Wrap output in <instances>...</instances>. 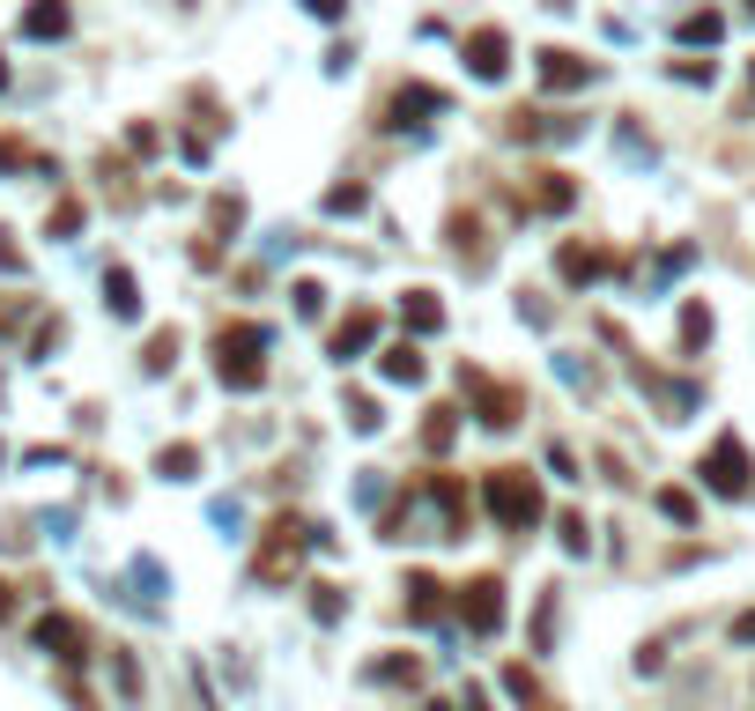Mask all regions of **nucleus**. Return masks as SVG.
I'll list each match as a JSON object with an SVG mask.
<instances>
[{"instance_id":"obj_1","label":"nucleus","mask_w":755,"mask_h":711,"mask_svg":"<svg viewBox=\"0 0 755 711\" xmlns=\"http://www.w3.org/2000/svg\"><path fill=\"white\" fill-rule=\"evenodd\" d=\"M259 348H267V334H259V327H222V334H215V371H222V385L252 393V385L267 378Z\"/></svg>"},{"instance_id":"obj_25","label":"nucleus","mask_w":755,"mask_h":711,"mask_svg":"<svg viewBox=\"0 0 755 711\" xmlns=\"http://www.w3.org/2000/svg\"><path fill=\"white\" fill-rule=\"evenodd\" d=\"M0 615H15V586L8 579H0Z\"/></svg>"},{"instance_id":"obj_5","label":"nucleus","mask_w":755,"mask_h":711,"mask_svg":"<svg viewBox=\"0 0 755 711\" xmlns=\"http://www.w3.org/2000/svg\"><path fill=\"white\" fill-rule=\"evenodd\" d=\"M267 534H274V542H267V556H259V579H290L296 556H304V542H311V526H296V519H274Z\"/></svg>"},{"instance_id":"obj_23","label":"nucleus","mask_w":755,"mask_h":711,"mask_svg":"<svg viewBox=\"0 0 755 711\" xmlns=\"http://www.w3.org/2000/svg\"><path fill=\"white\" fill-rule=\"evenodd\" d=\"M660 511H667V519H696V504L681 497V490H660Z\"/></svg>"},{"instance_id":"obj_26","label":"nucleus","mask_w":755,"mask_h":711,"mask_svg":"<svg viewBox=\"0 0 755 711\" xmlns=\"http://www.w3.org/2000/svg\"><path fill=\"white\" fill-rule=\"evenodd\" d=\"M733 637H741V645H748V637H755V615H741V623H733Z\"/></svg>"},{"instance_id":"obj_4","label":"nucleus","mask_w":755,"mask_h":711,"mask_svg":"<svg viewBox=\"0 0 755 711\" xmlns=\"http://www.w3.org/2000/svg\"><path fill=\"white\" fill-rule=\"evenodd\" d=\"M460 615H466L474 637H497V630H503V586H497V579H466V586H460Z\"/></svg>"},{"instance_id":"obj_7","label":"nucleus","mask_w":755,"mask_h":711,"mask_svg":"<svg viewBox=\"0 0 755 711\" xmlns=\"http://www.w3.org/2000/svg\"><path fill=\"white\" fill-rule=\"evenodd\" d=\"M371 334H378V312H348V319L334 327V356H341V364H348V356H363Z\"/></svg>"},{"instance_id":"obj_14","label":"nucleus","mask_w":755,"mask_h":711,"mask_svg":"<svg viewBox=\"0 0 755 711\" xmlns=\"http://www.w3.org/2000/svg\"><path fill=\"white\" fill-rule=\"evenodd\" d=\"M600 267H607V252H586V245L563 252V275H571V282H586V275H600Z\"/></svg>"},{"instance_id":"obj_8","label":"nucleus","mask_w":755,"mask_h":711,"mask_svg":"<svg viewBox=\"0 0 755 711\" xmlns=\"http://www.w3.org/2000/svg\"><path fill=\"white\" fill-rule=\"evenodd\" d=\"M466 385H474V393H482V422H519V393H511V385H489V378H466Z\"/></svg>"},{"instance_id":"obj_18","label":"nucleus","mask_w":755,"mask_h":711,"mask_svg":"<svg viewBox=\"0 0 755 711\" xmlns=\"http://www.w3.org/2000/svg\"><path fill=\"white\" fill-rule=\"evenodd\" d=\"M704 334H712V312H704V304H689V312H681V348H696Z\"/></svg>"},{"instance_id":"obj_12","label":"nucleus","mask_w":755,"mask_h":711,"mask_svg":"<svg viewBox=\"0 0 755 711\" xmlns=\"http://www.w3.org/2000/svg\"><path fill=\"white\" fill-rule=\"evenodd\" d=\"M104 304H112L119 319H133V312H141V296H133V275H126V267H112V275H104Z\"/></svg>"},{"instance_id":"obj_27","label":"nucleus","mask_w":755,"mask_h":711,"mask_svg":"<svg viewBox=\"0 0 755 711\" xmlns=\"http://www.w3.org/2000/svg\"><path fill=\"white\" fill-rule=\"evenodd\" d=\"M0 82H8V60H0Z\"/></svg>"},{"instance_id":"obj_19","label":"nucleus","mask_w":755,"mask_h":711,"mask_svg":"<svg viewBox=\"0 0 755 711\" xmlns=\"http://www.w3.org/2000/svg\"><path fill=\"white\" fill-rule=\"evenodd\" d=\"M408 608H415V615H437V579H415V586H408Z\"/></svg>"},{"instance_id":"obj_22","label":"nucleus","mask_w":755,"mask_h":711,"mask_svg":"<svg viewBox=\"0 0 755 711\" xmlns=\"http://www.w3.org/2000/svg\"><path fill=\"white\" fill-rule=\"evenodd\" d=\"M0 275H23V245H15V230H0Z\"/></svg>"},{"instance_id":"obj_21","label":"nucleus","mask_w":755,"mask_h":711,"mask_svg":"<svg viewBox=\"0 0 755 711\" xmlns=\"http://www.w3.org/2000/svg\"><path fill=\"white\" fill-rule=\"evenodd\" d=\"M67 230H82V201H60V208H52V238H67Z\"/></svg>"},{"instance_id":"obj_16","label":"nucleus","mask_w":755,"mask_h":711,"mask_svg":"<svg viewBox=\"0 0 755 711\" xmlns=\"http://www.w3.org/2000/svg\"><path fill=\"white\" fill-rule=\"evenodd\" d=\"M141 364H149V371H170V364H178V334H149V356H141Z\"/></svg>"},{"instance_id":"obj_10","label":"nucleus","mask_w":755,"mask_h":711,"mask_svg":"<svg viewBox=\"0 0 755 711\" xmlns=\"http://www.w3.org/2000/svg\"><path fill=\"white\" fill-rule=\"evenodd\" d=\"M586 75H592L586 60H571V52H541V82L548 89H578Z\"/></svg>"},{"instance_id":"obj_2","label":"nucleus","mask_w":755,"mask_h":711,"mask_svg":"<svg viewBox=\"0 0 755 711\" xmlns=\"http://www.w3.org/2000/svg\"><path fill=\"white\" fill-rule=\"evenodd\" d=\"M482 497H489V511H497L503 526H534V519H541V490H534L526 467H497Z\"/></svg>"},{"instance_id":"obj_11","label":"nucleus","mask_w":755,"mask_h":711,"mask_svg":"<svg viewBox=\"0 0 755 711\" xmlns=\"http://www.w3.org/2000/svg\"><path fill=\"white\" fill-rule=\"evenodd\" d=\"M400 319H408L415 334H437V327H445V312H437V296H430V290L408 296V304H400Z\"/></svg>"},{"instance_id":"obj_24","label":"nucleus","mask_w":755,"mask_h":711,"mask_svg":"<svg viewBox=\"0 0 755 711\" xmlns=\"http://www.w3.org/2000/svg\"><path fill=\"white\" fill-rule=\"evenodd\" d=\"M311 593H319V600H311V608H319V623H334V615H341V593L334 586H311Z\"/></svg>"},{"instance_id":"obj_6","label":"nucleus","mask_w":755,"mask_h":711,"mask_svg":"<svg viewBox=\"0 0 755 711\" xmlns=\"http://www.w3.org/2000/svg\"><path fill=\"white\" fill-rule=\"evenodd\" d=\"M38 645L60 660H82V623L75 615H38Z\"/></svg>"},{"instance_id":"obj_9","label":"nucleus","mask_w":755,"mask_h":711,"mask_svg":"<svg viewBox=\"0 0 755 711\" xmlns=\"http://www.w3.org/2000/svg\"><path fill=\"white\" fill-rule=\"evenodd\" d=\"M503 52H511V38H503V30H474V38H466L474 75H503Z\"/></svg>"},{"instance_id":"obj_13","label":"nucleus","mask_w":755,"mask_h":711,"mask_svg":"<svg viewBox=\"0 0 755 711\" xmlns=\"http://www.w3.org/2000/svg\"><path fill=\"white\" fill-rule=\"evenodd\" d=\"M23 38H67V8H30V15H23Z\"/></svg>"},{"instance_id":"obj_15","label":"nucleus","mask_w":755,"mask_h":711,"mask_svg":"<svg viewBox=\"0 0 755 711\" xmlns=\"http://www.w3.org/2000/svg\"><path fill=\"white\" fill-rule=\"evenodd\" d=\"M385 378H422V356H415V341L385 348Z\"/></svg>"},{"instance_id":"obj_3","label":"nucleus","mask_w":755,"mask_h":711,"mask_svg":"<svg viewBox=\"0 0 755 711\" xmlns=\"http://www.w3.org/2000/svg\"><path fill=\"white\" fill-rule=\"evenodd\" d=\"M704 482H712L718 497H748L755 474H748V453H741V437H718L712 460H704Z\"/></svg>"},{"instance_id":"obj_17","label":"nucleus","mask_w":755,"mask_h":711,"mask_svg":"<svg viewBox=\"0 0 755 711\" xmlns=\"http://www.w3.org/2000/svg\"><path fill=\"white\" fill-rule=\"evenodd\" d=\"M156 467H164L170 482H185V474L201 467V453H193V445H170V453H164V460H156Z\"/></svg>"},{"instance_id":"obj_20","label":"nucleus","mask_w":755,"mask_h":711,"mask_svg":"<svg viewBox=\"0 0 755 711\" xmlns=\"http://www.w3.org/2000/svg\"><path fill=\"white\" fill-rule=\"evenodd\" d=\"M23 164H38V156H30L15 134H0V170H23Z\"/></svg>"}]
</instances>
